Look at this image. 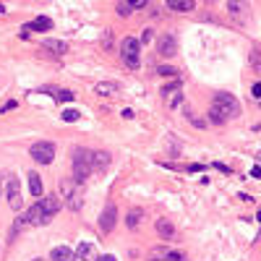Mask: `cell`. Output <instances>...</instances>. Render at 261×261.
<instances>
[{
    "label": "cell",
    "instance_id": "6",
    "mask_svg": "<svg viewBox=\"0 0 261 261\" xmlns=\"http://www.w3.org/2000/svg\"><path fill=\"white\" fill-rule=\"evenodd\" d=\"M5 196H8V206H11L13 212H18V209L24 206V194H21V183H18V178L11 175L8 188H5Z\"/></svg>",
    "mask_w": 261,
    "mask_h": 261
},
{
    "label": "cell",
    "instance_id": "4",
    "mask_svg": "<svg viewBox=\"0 0 261 261\" xmlns=\"http://www.w3.org/2000/svg\"><path fill=\"white\" fill-rule=\"evenodd\" d=\"M120 60H123L130 71H136V68L141 65V45H138V39L123 37V42H120Z\"/></svg>",
    "mask_w": 261,
    "mask_h": 261
},
{
    "label": "cell",
    "instance_id": "19",
    "mask_svg": "<svg viewBox=\"0 0 261 261\" xmlns=\"http://www.w3.org/2000/svg\"><path fill=\"white\" fill-rule=\"evenodd\" d=\"M94 92L102 94V97H115V94L120 92V84H115V81H102V84L94 86Z\"/></svg>",
    "mask_w": 261,
    "mask_h": 261
},
{
    "label": "cell",
    "instance_id": "31",
    "mask_svg": "<svg viewBox=\"0 0 261 261\" xmlns=\"http://www.w3.org/2000/svg\"><path fill=\"white\" fill-rule=\"evenodd\" d=\"M178 89H180V84L175 81V84H170V86H165V89H162V94L167 97V94H173V92H178Z\"/></svg>",
    "mask_w": 261,
    "mask_h": 261
},
{
    "label": "cell",
    "instance_id": "24",
    "mask_svg": "<svg viewBox=\"0 0 261 261\" xmlns=\"http://www.w3.org/2000/svg\"><path fill=\"white\" fill-rule=\"evenodd\" d=\"M138 222H141V209H133V212L126 217V227H128V230H136Z\"/></svg>",
    "mask_w": 261,
    "mask_h": 261
},
{
    "label": "cell",
    "instance_id": "28",
    "mask_svg": "<svg viewBox=\"0 0 261 261\" xmlns=\"http://www.w3.org/2000/svg\"><path fill=\"white\" fill-rule=\"evenodd\" d=\"M154 39V34H152V29H144L141 32V39H138V45H149Z\"/></svg>",
    "mask_w": 261,
    "mask_h": 261
},
{
    "label": "cell",
    "instance_id": "17",
    "mask_svg": "<svg viewBox=\"0 0 261 261\" xmlns=\"http://www.w3.org/2000/svg\"><path fill=\"white\" fill-rule=\"evenodd\" d=\"M42 47L50 50V53H55V55L68 53V45L63 42V39H42Z\"/></svg>",
    "mask_w": 261,
    "mask_h": 261
},
{
    "label": "cell",
    "instance_id": "30",
    "mask_svg": "<svg viewBox=\"0 0 261 261\" xmlns=\"http://www.w3.org/2000/svg\"><path fill=\"white\" fill-rule=\"evenodd\" d=\"M8 180H11V173H0V194H5Z\"/></svg>",
    "mask_w": 261,
    "mask_h": 261
},
{
    "label": "cell",
    "instance_id": "10",
    "mask_svg": "<svg viewBox=\"0 0 261 261\" xmlns=\"http://www.w3.org/2000/svg\"><path fill=\"white\" fill-rule=\"evenodd\" d=\"M157 53L162 58H173L178 53V39L173 34H162L159 37V42H157Z\"/></svg>",
    "mask_w": 261,
    "mask_h": 261
},
{
    "label": "cell",
    "instance_id": "37",
    "mask_svg": "<svg viewBox=\"0 0 261 261\" xmlns=\"http://www.w3.org/2000/svg\"><path fill=\"white\" fill-rule=\"evenodd\" d=\"M97 261H115V256H110V254H107V256H99Z\"/></svg>",
    "mask_w": 261,
    "mask_h": 261
},
{
    "label": "cell",
    "instance_id": "29",
    "mask_svg": "<svg viewBox=\"0 0 261 261\" xmlns=\"http://www.w3.org/2000/svg\"><path fill=\"white\" fill-rule=\"evenodd\" d=\"M180 99H183V94H180V89H178V92H173V94H170L167 105H170V107H175V105H180Z\"/></svg>",
    "mask_w": 261,
    "mask_h": 261
},
{
    "label": "cell",
    "instance_id": "23",
    "mask_svg": "<svg viewBox=\"0 0 261 261\" xmlns=\"http://www.w3.org/2000/svg\"><path fill=\"white\" fill-rule=\"evenodd\" d=\"M24 29H37V32H47V29H53V21H50V18H45V16H39V18H34L32 24H26Z\"/></svg>",
    "mask_w": 261,
    "mask_h": 261
},
{
    "label": "cell",
    "instance_id": "27",
    "mask_svg": "<svg viewBox=\"0 0 261 261\" xmlns=\"http://www.w3.org/2000/svg\"><path fill=\"white\" fill-rule=\"evenodd\" d=\"M78 115H81L78 110H63V120H65V123H76Z\"/></svg>",
    "mask_w": 261,
    "mask_h": 261
},
{
    "label": "cell",
    "instance_id": "18",
    "mask_svg": "<svg viewBox=\"0 0 261 261\" xmlns=\"http://www.w3.org/2000/svg\"><path fill=\"white\" fill-rule=\"evenodd\" d=\"M39 92H50L58 102H73V92H68V89H53V86H45V89H39Z\"/></svg>",
    "mask_w": 261,
    "mask_h": 261
},
{
    "label": "cell",
    "instance_id": "25",
    "mask_svg": "<svg viewBox=\"0 0 261 261\" xmlns=\"http://www.w3.org/2000/svg\"><path fill=\"white\" fill-rule=\"evenodd\" d=\"M186 118H188L196 128H206V120H204V118H198L196 113H191V107H186Z\"/></svg>",
    "mask_w": 261,
    "mask_h": 261
},
{
    "label": "cell",
    "instance_id": "3",
    "mask_svg": "<svg viewBox=\"0 0 261 261\" xmlns=\"http://www.w3.org/2000/svg\"><path fill=\"white\" fill-rule=\"evenodd\" d=\"M94 173L92 167V152L89 149H73V180L76 183H84V180Z\"/></svg>",
    "mask_w": 261,
    "mask_h": 261
},
{
    "label": "cell",
    "instance_id": "15",
    "mask_svg": "<svg viewBox=\"0 0 261 261\" xmlns=\"http://www.w3.org/2000/svg\"><path fill=\"white\" fill-rule=\"evenodd\" d=\"M50 259L53 261H76V254L68 246H55L53 254H50Z\"/></svg>",
    "mask_w": 261,
    "mask_h": 261
},
{
    "label": "cell",
    "instance_id": "35",
    "mask_svg": "<svg viewBox=\"0 0 261 261\" xmlns=\"http://www.w3.org/2000/svg\"><path fill=\"white\" fill-rule=\"evenodd\" d=\"M188 170H191V173H201V170H204V165H191Z\"/></svg>",
    "mask_w": 261,
    "mask_h": 261
},
{
    "label": "cell",
    "instance_id": "1",
    "mask_svg": "<svg viewBox=\"0 0 261 261\" xmlns=\"http://www.w3.org/2000/svg\"><path fill=\"white\" fill-rule=\"evenodd\" d=\"M238 115H240V102L233 94L219 92L212 102V110H209V120L217 123V126H222V123H227V120H233Z\"/></svg>",
    "mask_w": 261,
    "mask_h": 261
},
{
    "label": "cell",
    "instance_id": "32",
    "mask_svg": "<svg viewBox=\"0 0 261 261\" xmlns=\"http://www.w3.org/2000/svg\"><path fill=\"white\" fill-rule=\"evenodd\" d=\"M251 94H254L256 99H261V81H259V84H254V89H251Z\"/></svg>",
    "mask_w": 261,
    "mask_h": 261
},
{
    "label": "cell",
    "instance_id": "21",
    "mask_svg": "<svg viewBox=\"0 0 261 261\" xmlns=\"http://www.w3.org/2000/svg\"><path fill=\"white\" fill-rule=\"evenodd\" d=\"M76 256L81 259V261H92V259H94V246L89 243V240H81V243H78V248H76Z\"/></svg>",
    "mask_w": 261,
    "mask_h": 261
},
{
    "label": "cell",
    "instance_id": "11",
    "mask_svg": "<svg viewBox=\"0 0 261 261\" xmlns=\"http://www.w3.org/2000/svg\"><path fill=\"white\" fill-rule=\"evenodd\" d=\"M26 219H29V225H34V227H37V225H47L53 217H50V214L45 212V209H42V204L37 201V204L26 212Z\"/></svg>",
    "mask_w": 261,
    "mask_h": 261
},
{
    "label": "cell",
    "instance_id": "9",
    "mask_svg": "<svg viewBox=\"0 0 261 261\" xmlns=\"http://www.w3.org/2000/svg\"><path fill=\"white\" fill-rule=\"evenodd\" d=\"M115 222H118V206L110 201V204L105 206V212L99 214V230H102V233H113Z\"/></svg>",
    "mask_w": 261,
    "mask_h": 261
},
{
    "label": "cell",
    "instance_id": "13",
    "mask_svg": "<svg viewBox=\"0 0 261 261\" xmlns=\"http://www.w3.org/2000/svg\"><path fill=\"white\" fill-rule=\"evenodd\" d=\"M39 204H42V209L50 217H55L60 209H63V201H60L58 196H42V198H39Z\"/></svg>",
    "mask_w": 261,
    "mask_h": 261
},
{
    "label": "cell",
    "instance_id": "22",
    "mask_svg": "<svg viewBox=\"0 0 261 261\" xmlns=\"http://www.w3.org/2000/svg\"><path fill=\"white\" fill-rule=\"evenodd\" d=\"M29 191H32V196H42V178L37 173H29Z\"/></svg>",
    "mask_w": 261,
    "mask_h": 261
},
{
    "label": "cell",
    "instance_id": "40",
    "mask_svg": "<svg viewBox=\"0 0 261 261\" xmlns=\"http://www.w3.org/2000/svg\"><path fill=\"white\" fill-rule=\"evenodd\" d=\"M34 261H45V259H34Z\"/></svg>",
    "mask_w": 261,
    "mask_h": 261
},
{
    "label": "cell",
    "instance_id": "34",
    "mask_svg": "<svg viewBox=\"0 0 261 261\" xmlns=\"http://www.w3.org/2000/svg\"><path fill=\"white\" fill-rule=\"evenodd\" d=\"M120 115H123L126 120H130V118H133V110H128V107H126V110H123V113H120Z\"/></svg>",
    "mask_w": 261,
    "mask_h": 261
},
{
    "label": "cell",
    "instance_id": "38",
    "mask_svg": "<svg viewBox=\"0 0 261 261\" xmlns=\"http://www.w3.org/2000/svg\"><path fill=\"white\" fill-rule=\"evenodd\" d=\"M256 159H259V167H261V152H259V154H256Z\"/></svg>",
    "mask_w": 261,
    "mask_h": 261
},
{
    "label": "cell",
    "instance_id": "39",
    "mask_svg": "<svg viewBox=\"0 0 261 261\" xmlns=\"http://www.w3.org/2000/svg\"><path fill=\"white\" fill-rule=\"evenodd\" d=\"M0 13H5V8H3V5H0Z\"/></svg>",
    "mask_w": 261,
    "mask_h": 261
},
{
    "label": "cell",
    "instance_id": "14",
    "mask_svg": "<svg viewBox=\"0 0 261 261\" xmlns=\"http://www.w3.org/2000/svg\"><path fill=\"white\" fill-rule=\"evenodd\" d=\"M92 167H94V173H105L110 167V154L107 152H92Z\"/></svg>",
    "mask_w": 261,
    "mask_h": 261
},
{
    "label": "cell",
    "instance_id": "16",
    "mask_svg": "<svg viewBox=\"0 0 261 261\" xmlns=\"http://www.w3.org/2000/svg\"><path fill=\"white\" fill-rule=\"evenodd\" d=\"M167 8L170 11H175V13H188V11H194L196 3L194 0H167Z\"/></svg>",
    "mask_w": 261,
    "mask_h": 261
},
{
    "label": "cell",
    "instance_id": "12",
    "mask_svg": "<svg viewBox=\"0 0 261 261\" xmlns=\"http://www.w3.org/2000/svg\"><path fill=\"white\" fill-rule=\"evenodd\" d=\"M149 5V0H120L118 3V13L120 16H130L133 11H141V8Z\"/></svg>",
    "mask_w": 261,
    "mask_h": 261
},
{
    "label": "cell",
    "instance_id": "5",
    "mask_svg": "<svg viewBox=\"0 0 261 261\" xmlns=\"http://www.w3.org/2000/svg\"><path fill=\"white\" fill-rule=\"evenodd\" d=\"M29 154H32L34 162H42V165H50L55 159V146L50 141H37L32 144V149H29Z\"/></svg>",
    "mask_w": 261,
    "mask_h": 261
},
{
    "label": "cell",
    "instance_id": "8",
    "mask_svg": "<svg viewBox=\"0 0 261 261\" xmlns=\"http://www.w3.org/2000/svg\"><path fill=\"white\" fill-rule=\"evenodd\" d=\"M248 0H230L227 3V13H230V18L233 21H238V24H246L248 21Z\"/></svg>",
    "mask_w": 261,
    "mask_h": 261
},
{
    "label": "cell",
    "instance_id": "7",
    "mask_svg": "<svg viewBox=\"0 0 261 261\" xmlns=\"http://www.w3.org/2000/svg\"><path fill=\"white\" fill-rule=\"evenodd\" d=\"M149 261H188V256L180 254V251L167 248V246H157L149 251Z\"/></svg>",
    "mask_w": 261,
    "mask_h": 261
},
{
    "label": "cell",
    "instance_id": "33",
    "mask_svg": "<svg viewBox=\"0 0 261 261\" xmlns=\"http://www.w3.org/2000/svg\"><path fill=\"white\" fill-rule=\"evenodd\" d=\"M251 178H261V167H259V165L251 167Z\"/></svg>",
    "mask_w": 261,
    "mask_h": 261
},
{
    "label": "cell",
    "instance_id": "36",
    "mask_svg": "<svg viewBox=\"0 0 261 261\" xmlns=\"http://www.w3.org/2000/svg\"><path fill=\"white\" fill-rule=\"evenodd\" d=\"M214 167H217V170H219V173H230V167H227V165H219V162H217V165H214Z\"/></svg>",
    "mask_w": 261,
    "mask_h": 261
},
{
    "label": "cell",
    "instance_id": "20",
    "mask_svg": "<svg viewBox=\"0 0 261 261\" xmlns=\"http://www.w3.org/2000/svg\"><path fill=\"white\" fill-rule=\"evenodd\" d=\"M157 235H159V238H165V240H167V238H173V235H175L173 222H170V219H165V217H162V219H157Z\"/></svg>",
    "mask_w": 261,
    "mask_h": 261
},
{
    "label": "cell",
    "instance_id": "26",
    "mask_svg": "<svg viewBox=\"0 0 261 261\" xmlns=\"http://www.w3.org/2000/svg\"><path fill=\"white\" fill-rule=\"evenodd\" d=\"M157 73H159V76H165V78H175V76H178V71H175V68H170V65H159V68H157Z\"/></svg>",
    "mask_w": 261,
    "mask_h": 261
},
{
    "label": "cell",
    "instance_id": "2",
    "mask_svg": "<svg viewBox=\"0 0 261 261\" xmlns=\"http://www.w3.org/2000/svg\"><path fill=\"white\" fill-rule=\"evenodd\" d=\"M60 194H63V204L71 212H78L84 206V183H76L73 178H65V180H60Z\"/></svg>",
    "mask_w": 261,
    "mask_h": 261
}]
</instances>
